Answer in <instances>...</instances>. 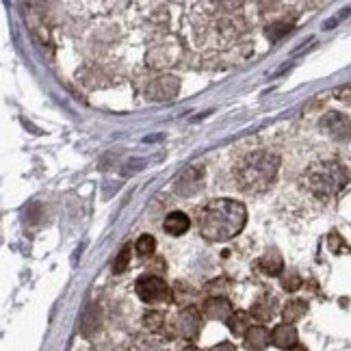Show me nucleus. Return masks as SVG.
Here are the masks:
<instances>
[{"label": "nucleus", "instance_id": "obj_1", "mask_svg": "<svg viewBox=\"0 0 351 351\" xmlns=\"http://www.w3.org/2000/svg\"><path fill=\"white\" fill-rule=\"evenodd\" d=\"M247 221L245 206L237 199H213L199 210L197 230L210 241H228L237 237Z\"/></svg>", "mask_w": 351, "mask_h": 351}, {"label": "nucleus", "instance_id": "obj_2", "mask_svg": "<svg viewBox=\"0 0 351 351\" xmlns=\"http://www.w3.org/2000/svg\"><path fill=\"white\" fill-rule=\"evenodd\" d=\"M278 167H280L278 154L269 152V150H254L237 163L234 178L243 191L261 193L274 182Z\"/></svg>", "mask_w": 351, "mask_h": 351}, {"label": "nucleus", "instance_id": "obj_3", "mask_svg": "<svg viewBox=\"0 0 351 351\" xmlns=\"http://www.w3.org/2000/svg\"><path fill=\"white\" fill-rule=\"evenodd\" d=\"M349 182H351L349 169L334 158L313 163L306 169L304 178H302V184L306 191H310L317 197H323V199L339 195Z\"/></svg>", "mask_w": 351, "mask_h": 351}, {"label": "nucleus", "instance_id": "obj_4", "mask_svg": "<svg viewBox=\"0 0 351 351\" xmlns=\"http://www.w3.org/2000/svg\"><path fill=\"white\" fill-rule=\"evenodd\" d=\"M137 295L139 300L145 304H158V302H171V289L167 287V282L158 276H141L137 280Z\"/></svg>", "mask_w": 351, "mask_h": 351}, {"label": "nucleus", "instance_id": "obj_5", "mask_svg": "<svg viewBox=\"0 0 351 351\" xmlns=\"http://www.w3.org/2000/svg\"><path fill=\"white\" fill-rule=\"evenodd\" d=\"M321 128L326 130L334 141L345 143V141L351 139V121H349V117L343 115V113L332 111V113H328V115H323V119H321Z\"/></svg>", "mask_w": 351, "mask_h": 351}, {"label": "nucleus", "instance_id": "obj_6", "mask_svg": "<svg viewBox=\"0 0 351 351\" xmlns=\"http://www.w3.org/2000/svg\"><path fill=\"white\" fill-rule=\"evenodd\" d=\"M199 328H202V319H199V313H197L195 308H184V310H180L178 317H176V321H173L176 334L182 336V339H186V341L197 339Z\"/></svg>", "mask_w": 351, "mask_h": 351}, {"label": "nucleus", "instance_id": "obj_7", "mask_svg": "<svg viewBox=\"0 0 351 351\" xmlns=\"http://www.w3.org/2000/svg\"><path fill=\"white\" fill-rule=\"evenodd\" d=\"M178 91H180L178 78L163 76V78H156L154 83L147 87V98L154 100V102H163V100L176 98V96H178Z\"/></svg>", "mask_w": 351, "mask_h": 351}, {"label": "nucleus", "instance_id": "obj_8", "mask_svg": "<svg viewBox=\"0 0 351 351\" xmlns=\"http://www.w3.org/2000/svg\"><path fill=\"white\" fill-rule=\"evenodd\" d=\"M202 310H204V315L213 321H230V317L234 315V310L230 306V302L226 300V297H208V300L204 302V306H202Z\"/></svg>", "mask_w": 351, "mask_h": 351}, {"label": "nucleus", "instance_id": "obj_9", "mask_svg": "<svg viewBox=\"0 0 351 351\" xmlns=\"http://www.w3.org/2000/svg\"><path fill=\"white\" fill-rule=\"evenodd\" d=\"M271 343L278 349H287V351L295 349L300 345L297 343V330L291 326V323H280V326H276L271 332Z\"/></svg>", "mask_w": 351, "mask_h": 351}, {"label": "nucleus", "instance_id": "obj_10", "mask_svg": "<svg viewBox=\"0 0 351 351\" xmlns=\"http://www.w3.org/2000/svg\"><path fill=\"white\" fill-rule=\"evenodd\" d=\"M276 306H278V302H276V297H271V295H263L261 300H256L254 302V306H252V317L256 319V321H271L274 317H276Z\"/></svg>", "mask_w": 351, "mask_h": 351}, {"label": "nucleus", "instance_id": "obj_11", "mask_svg": "<svg viewBox=\"0 0 351 351\" xmlns=\"http://www.w3.org/2000/svg\"><path fill=\"white\" fill-rule=\"evenodd\" d=\"M189 226H191V219H189L184 213L173 210V213H169L167 217H165L163 230L167 234H171V237H180V234H184L189 230Z\"/></svg>", "mask_w": 351, "mask_h": 351}, {"label": "nucleus", "instance_id": "obj_12", "mask_svg": "<svg viewBox=\"0 0 351 351\" xmlns=\"http://www.w3.org/2000/svg\"><path fill=\"white\" fill-rule=\"evenodd\" d=\"M269 343H271V334L265 326H252L245 334V347L250 351H263Z\"/></svg>", "mask_w": 351, "mask_h": 351}, {"label": "nucleus", "instance_id": "obj_13", "mask_svg": "<svg viewBox=\"0 0 351 351\" xmlns=\"http://www.w3.org/2000/svg\"><path fill=\"white\" fill-rule=\"evenodd\" d=\"M258 269L267 276H280L285 271V261H282V256L278 252H267L258 261Z\"/></svg>", "mask_w": 351, "mask_h": 351}, {"label": "nucleus", "instance_id": "obj_14", "mask_svg": "<svg viewBox=\"0 0 351 351\" xmlns=\"http://www.w3.org/2000/svg\"><path fill=\"white\" fill-rule=\"evenodd\" d=\"M202 173L204 171H202L199 167H189L178 180V193H184V195L193 193L199 184V180H202Z\"/></svg>", "mask_w": 351, "mask_h": 351}, {"label": "nucleus", "instance_id": "obj_15", "mask_svg": "<svg viewBox=\"0 0 351 351\" xmlns=\"http://www.w3.org/2000/svg\"><path fill=\"white\" fill-rule=\"evenodd\" d=\"M98 328H100V310L96 304H91L83 313V319H80V332L85 336H91Z\"/></svg>", "mask_w": 351, "mask_h": 351}, {"label": "nucleus", "instance_id": "obj_16", "mask_svg": "<svg viewBox=\"0 0 351 351\" xmlns=\"http://www.w3.org/2000/svg\"><path fill=\"white\" fill-rule=\"evenodd\" d=\"M306 313H308V304L302 300H293L285 306V310H282V319H285V323H291L293 326V323L300 321Z\"/></svg>", "mask_w": 351, "mask_h": 351}, {"label": "nucleus", "instance_id": "obj_17", "mask_svg": "<svg viewBox=\"0 0 351 351\" xmlns=\"http://www.w3.org/2000/svg\"><path fill=\"white\" fill-rule=\"evenodd\" d=\"M228 328H230L232 334L237 336H245L252 328V321H250V315L247 313H234L228 321Z\"/></svg>", "mask_w": 351, "mask_h": 351}, {"label": "nucleus", "instance_id": "obj_18", "mask_svg": "<svg viewBox=\"0 0 351 351\" xmlns=\"http://www.w3.org/2000/svg\"><path fill=\"white\" fill-rule=\"evenodd\" d=\"M143 328L150 332H163L165 328V315L158 313V310H150V313L143 315Z\"/></svg>", "mask_w": 351, "mask_h": 351}, {"label": "nucleus", "instance_id": "obj_19", "mask_svg": "<svg viewBox=\"0 0 351 351\" xmlns=\"http://www.w3.org/2000/svg\"><path fill=\"white\" fill-rule=\"evenodd\" d=\"M134 250H137L139 256H150L156 250V241L152 234H143L137 243H134Z\"/></svg>", "mask_w": 351, "mask_h": 351}, {"label": "nucleus", "instance_id": "obj_20", "mask_svg": "<svg viewBox=\"0 0 351 351\" xmlns=\"http://www.w3.org/2000/svg\"><path fill=\"white\" fill-rule=\"evenodd\" d=\"M128 263H130V247L126 245L124 250H121V252L117 254V258H115V263H113V274H124V271H126V267H128Z\"/></svg>", "mask_w": 351, "mask_h": 351}, {"label": "nucleus", "instance_id": "obj_21", "mask_svg": "<svg viewBox=\"0 0 351 351\" xmlns=\"http://www.w3.org/2000/svg\"><path fill=\"white\" fill-rule=\"evenodd\" d=\"M282 287H285L287 291H297V289L302 287V278H300V274L289 271L287 276H282Z\"/></svg>", "mask_w": 351, "mask_h": 351}, {"label": "nucleus", "instance_id": "obj_22", "mask_svg": "<svg viewBox=\"0 0 351 351\" xmlns=\"http://www.w3.org/2000/svg\"><path fill=\"white\" fill-rule=\"evenodd\" d=\"M132 351H163L158 343L154 341H145V339H137L132 345Z\"/></svg>", "mask_w": 351, "mask_h": 351}, {"label": "nucleus", "instance_id": "obj_23", "mask_svg": "<svg viewBox=\"0 0 351 351\" xmlns=\"http://www.w3.org/2000/svg\"><path fill=\"white\" fill-rule=\"evenodd\" d=\"M287 31H289V26H287V24H276V26H269L267 35L271 37V39H278L282 33H287Z\"/></svg>", "mask_w": 351, "mask_h": 351}, {"label": "nucleus", "instance_id": "obj_24", "mask_svg": "<svg viewBox=\"0 0 351 351\" xmlns=\"http://www.w3.org/2000/svg\"><path fill=\"white\" fill-rule=\"evenodd\" d=\"M208 351H237V349H234V345H232V343H219V345L210 347Z\"/></svg>", "mask_w": 351, "mask_h": 351}, {"label": "nucleus", "instance_id": "obj_25", "mask_svg": "<svg viewBox=\"0 0 351 351\" xmlns=\"http://www.w3.org/2000/svg\"><path fill=\"white\" fill-rule=\"evenodd\" d=\"M336 96H339V100H349V96H351V87L336 89Z\"/></svg>", "mask_w": 351, "mask_h": 351}, {"label": "nucleus", "instance_id": "obj_26", "mask_svg": "<svg viewBox=\"0 0 351 351\" xmlns=\"http://www.w3.org/2000/svg\"><path fill=\"white\" fill-rule=\"evenodd\" d=\"M182 351H202V349H197L195 345H189V347H184Z\"/></svg>", "mask_w": 351, "mask_h": 351}, {"label": "nucleus", "instance_id": "obj_27", "mask_svg": "<svg viewBox=\"0 0 351 351\" xmlns=\"http://www.w3.org/2000/svg\"><path fill=\"white\" fill-rule=\"evenodd\" d=\"M291 351H308V349H306L304 345H297V347H295V349H291Z\"/></svg>", "mask_w": 351, "mask_h": 351}]
</instances>
